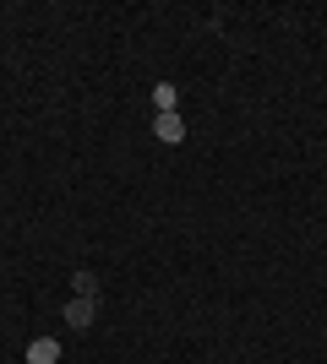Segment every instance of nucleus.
Instances as JSON below:
<instances>
[{"label":"nucleus","instance_id":"nucleus-5","mask_svg":"<svg viewBox=\"0 0 327 364\" xmlns=\"http://www.w3.org/2000/svg\"><path fill=\"white\" fill-rule=\"evenodd\" d=\"M71 283H77V294H82V299H98V277H93V272H77Z\"/></svg>","mask_w":327,"mask_h":364},{"label":"nucleus","instance_id":"nucleus-2","mask_svg":"<svg viewBox=\"0 0 327 364\" xmlns=\"http://www.w3.org/2000/svg\"><path fill=\"white\" fill-rule=\"evenodd\" d=\"M153 136L164 141V147H180V141H186V120H180V114H158V120H153Z\"/></svg>","mask_w":327,"mask_h":364},{"label":"nucleus","instance_id":"nucleus-1","mask_svg":"<svg viewBox=\"0 0 327 364\" xmlns=\"http://www.w3.org/2000/svg\"><path fill=\"white\" fill-rule=\"evenodd\" d=\"M98 316V299H82V294H71V304H66V326H77V332H88Z\"/></svg>","mask_w":327,"mask_h":364},{"label":"nucleus","instance_id":"nucleus-4","mask_svg":"<svg viewBox=\"0 0 327 364\" xmlns=\"http://www.w3.org/2000/svg\"><path fill=\"white\" fill-rule=\"evenodd\" d=\"M153 104H158V114H175V104H180L175 82H158V87H153Z\"/></svg>","mask_w":327,"mask_h":364},{"label":"nucleus","instance_id":"nucleus-3","mask_svg":"<svg viewBox=\"0 0 327 364\" xmlns=\"http://www.w3.org/2000/svg\"><path fill=\"white\" fill-rule=\"evenodd\" d=\"M28 364H61V343H55V337H33L28 343Z\"/></svg>","mask_w":327,"mask_h":364}]
</instances>
